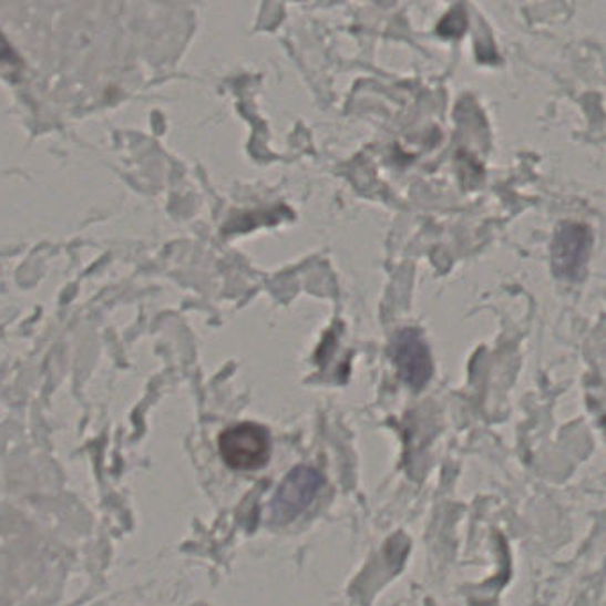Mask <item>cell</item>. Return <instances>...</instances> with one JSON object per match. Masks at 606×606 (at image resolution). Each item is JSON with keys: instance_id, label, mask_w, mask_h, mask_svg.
<instances>
[{"instance_id": "obj_2", "label": "cell", "mask_w": 606, "mask_h": 606, "mask_svg": "<svg viewBox=\"0 0 606 606\" xmlns=\"http://www.w3.org/2000/svg\"><path fill=\"white\" fill-rule=\"evenodd\" d=\"M322 484V475L314 468H296L285 476V481L276 491L270 503L273 517L276 522H292L314 502Z\"/></svg>"}, {"instance_id": "obj_1", "label": "cell", "mask_w": 606, "mask_h": 606, "mask_svg": "<svg viewBox=\"0 0 606 606\" xmlns=\"http://www.w3.org/2000/svg\"><path fill=\"white\" fill-rule=\"evenodd\" d=\"M219 452L232 470L253 472L269 461V432L266 427L251 422L229 427L219 436Z\"/></svg>"}, {"instance_id": "obj_3", "label": "cell", "mask_w": 606, "mask_h": 606, "mask_svg": "<svg viewBox=\"0 0 606 606\" xmlns=\"http://www.w3.org/2000/svg\"><path fill=\"white\" fill-rule=\"evenodd\" d=\"M593 235L587 226L566 223L558 228L553 243V266L562 278L578 279L588 260Z\"/></svg>"}, {"instance_id": "obj_4", "label": "cell", "mask_w": 606, "mask_h": 606, "mask_svg": "<svg viewBox=\"0 0 606 606\" xmlns=\"http://www.w3.org/2000/svg\"><path fill=\"white\" fill-rule=\"evenodd\" d=\"M393 360L400 378L414 390L425 387L432 376V360L429 347L417 329H404L399 332L393 343Z\"/></svg>"}, {"instance_id": "obj_5", "label": "cell", "mask_w": 606, "mask_h": 606, "mask_svg": "<svg viewBox=\"0 0 606 606\" xmlns=\"http://www.w3.org/2000/svg\"><path fill=\"white\" fill-rule=\"evenodd\" d=\"M466 17H464V11L461 8H455V10L450 11L446 14L445 19L441 20L440 28L438 32L443 34V37H461L463 31H466Z\"/></svg>"}]
</instances>
